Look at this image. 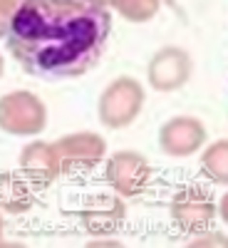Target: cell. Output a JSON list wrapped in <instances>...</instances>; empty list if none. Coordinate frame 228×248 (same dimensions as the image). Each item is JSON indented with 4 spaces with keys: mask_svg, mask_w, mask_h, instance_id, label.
I'll use <instances>...</instances> for the list:
<instances>
[{
    "mask_svg": "<svg viewBox=\"0 0 228 248\" xmlns=\"http://www.w3.org/2000/svg\"><path fill=\"white\" fill-rule=\"evenodd\" d=\"M176 201L183 203V209L174 203V218L183 229H201L203 223H209L213 209L206 196H198V191H181Z\"/></svg>",
    "mask_w": 228,
    "mask_h": 248,
    "instance_id": "cell-6",
    "label": "cell"
},
{
    "mask_svg": "<svg viewBox=\"0 0 228 248\" xmlns=\"http://www.w3.org/2000/svg\"><path fill=\"white\" fill-rule=\"evenodd\" d=\"M47 124V112L43 102L30 92H13L0 99V129L15 137L40 134Z\"/></svg>",
    "mask_w": 228,
    "mask_h": 248,
    "instance_id": "cell-3",
    "label": "cell"
},
{
    "mask_svg": "<svg viewBox=\"0 0 228 248\" xmlns=\"http://www.w3.org/2000/svg\"><path fill=\"white\" fill-rule=\"evenodd\" d=\"M206 139L209 132L196 117H174L161 124L159 129V147L169 156H191L196 154Z\"/></svg>",
    "mask_w": 228,
    "mask_h": 248,
    "instance_id": "cell-5",
    "label": "cell"
},
{
    "mask_svg": "<svg viewBox=\"0 0 228 248\" xmlns=\"http://www.w3.org/2000/svg\"><path fill=\"white\" fill-rule=\"evenodd\" d=\"M23 3V0H0V17H3V23H8V17L13 15V10Z\"/></svg>",
    "mask_w": 228,
    "mask_h": 248,
    "instance_id": "cell-9",
    "label": "cell"
},
{
    "mask_svg": "<svg viewBox=\"0 0 228 248\" xmlns=\"http://www.w3.org/2000/svg\"><path fill=\"white\" fill-rule=\"evenodd\" d=\"M144 87L134 77H117L99 97V122L107 129H122L139 117L144 107Z\"/></svg>",
    "mask_w": 228,
    "mask_h": 248,
    "instance_id": "cell-2",
    "label": "cell"
},
{
    "mask_svg": "<svg viewBox=\"0 0 228 248\" xmlns=\"http://www.w3.org/2000/svg\"><path fill=\"white\" fill-rule=\"evenodd\" d=\"M147 77H149V85L156 92H167V94L176 92L191 77V55L176 45L161 47L149 60Z\"/></svg>",
    "mask_w": 228,
    "mask_h": 248,
    "instance_id": "cell-4",
    "label": "cell"
},
{
    "mask_svg": "<svg viewBox=\"0 0 228 248\" xmlns=\"http://www.w3.org/2000/svg\"><path fill=\"white\" fill-rule=\"evenodd\" d=\"M107 8H114L129 23H147L159 10V0H102Z\"/></svg>",
    "mask_w": 228,
    "mask_h": 248,
    "instance_id": "cell-8",
    "label": "cell"
},
{
    "mask_svg": "<svg viewBox=\"0 0 228 248\" xmlns=\"http://www.w3.org/2000/svg\"><path fill=\"white\" fill-rule=\"evenodd\" d=\"M112 13L102 0H23L3 37L10 57L30 77L77 79L102 60Z\"/></svg>",
    "mask_w": 228,
    "mask_h": 248,
    "instance_id": "cell-1",
    "label": "cell"
},
{
    "mask_svg": "<svg viewBox=\"0 0 228 248\" xmlns=\"http://www.w3.org/2000/svg\"><path fill=\"white\" fill-rule=\"evenodd\" d=\"M0 37H3V30H0Z\"/></svg>",
    "mask_w": 228,
    "mask_h": 248,
    "instance_id": "cell-11",
    "label": "cell"
},
{
    "mask_svg": "<svg viewBox=\"0 0 228 248\" xmlns=\"http://www.w3.org/2000/svg\"><path fill=\"white\" fill-rule=\"evenodd\" d=\"M0 75H3V55H0Z\"/></svg>",
    "mask_w": 228,
    "mask_h": 248,
    "instance_id": "cell-10",
    "label": "cell"
},
{
    "mask_svg": "<svg viewBox=\"0 0 228 248\" xmlns=\"http://www.w3.org/2000/svg\"><path fill=\"white\" fill-rule=\"evenodd\" d=\"M226 154H228V141L221 139L216 144H211L209 149L201 156V169L213 184H226L228 174H226Z\"/></svg>",
    "mask_w": 228,
    "mask_h": 248,
    "instance_id": "cell-7",
    "label": "cell"
}]
</instances>
